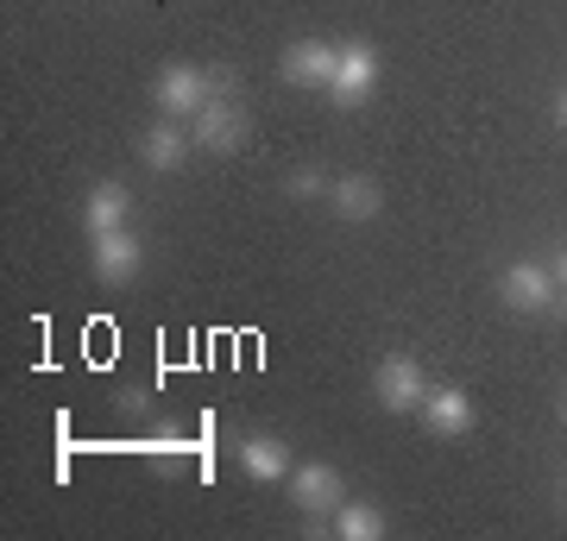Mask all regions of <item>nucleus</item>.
<instances>
[{
	"label": "nucleus",
	"instance_id": "nucleus-1",
	"mask_svg": "<svg viewBox=\"0 0 567 541\" xmlns=\"http://www.w3.org/2000/svg\"><path fill=\"white\" fill-rule=\"evenodd\" d=\"M372 397H379V409H391V416L423 409V397H429L423 365L410 360V353H391V360H379V372H372Z\"/></svg>",
	"mask_w": 567,
	"mask_h": 541
},
{
	"label": "nucleus",
	"instance_id": "nucleus-2",
	"mask_svg": "<svg viewBox=\"0 0 567 541\" xmlns=\"http://www.w3.org/2000/svg\"><path fill=\"white\" fill-rule=\"evenodd\" d=\"M221 89H227V76H208V70H196V63H171V70H158V107L164 114H203Z\"/></svg>",
	"mask_w": 567,
	"mask_h": 541
},
{
	"label": "nucleus",
	"instance_id": "nucleus-3",
	"mask_svg": "<svg viewBox=\"0 0 567 541\" xmlns=\"http://www.w3.org/2000/svg\"><path fill=\"white\" fill-rule=\"evenodd\" d=\"M379 89V51L372 44H341V63H334V82H328V95H334V107H360L365 95Z\"/></svg>",
	"mask_w": 567,
	"mask_h": 541
},
{
	"label": "nucleus",
	"instance_id": "nucleus-4",
	"mask_svg": "<svg viewBox=\"0 0 567 541\" xmlns=\"http://www.w3.org/2000/svg\"><path fill=\"white\" fill-rule=\"evenodd\" d=\"M290 498H297V510H303L309 522H322V517H334V510H341L347 503V485H341V472H334V466H297V472H290Z\"/></svg>",
	"mask_w": 567,
	"mask_h": 541
},
{
	"label": "nucleus",
	"instance_id": "nucleus-5",
	"mask_svg": "<svg viewBox=\"0 0 567 541\" xmlns=\"http://www.w3.org/2000/svg\"><path fill=\"white\" fill-rule=\"evenodd\" d=\"M555 271L548 264H511L505 278H498V296L517 309V315H543V309H555Z\"/></svg>",
	"mask_w": 567,
	"mask_h": 541
},
{
	"label": "nucleus",
	"instance_id": "nucleus-6",
	"mask_svg": "<svg viewBox=\"0 0 567 541\" xmlns=\"http://www.w3.org/2000/svg\"><path fill=\"white\" fill-rule=\"evenodd\" d=\"M334 63H341V44L297 39L284 51V82H297V89H328V82H334Z\"/></svg>",
	"mask_w": 567,
	"mask_h": 541
},
{
	"label": "nucleus",
	"instance_id": "nucleus-7",
	"mask_svg": "<svg viewBox=\"0 0 567 541\" xmlns=\"http://www.w3.org/2000/svg\"><path fill=\"white\" fill-rule=\"evenodd\" d=\"M189 139L203 145V152H215V158H227V152H240V139H246V114L234 101H208L203 114H196V133H189Z\"/></svg>",
	"mask_w": 567,
	"mask_h": 541
},
{
	"label": "nucleus",
	"instance_id": "nucleus-8",
	"mask_svg": "<svg viewBox=\"0 0 567 541\" xmlns=\"http://www.w3.org/2000/svg\"><path fill=\"white\" fill-rule=\"evenodd\" d=\"M140 259H145V246L133 240L126 227L95 233V278H102V283H133V278H140Z\"/></svg>",
	"mask_w": 567,
	"mask_h": 541
},
{
	"label": "nucleus",
	"instance_id": "nucleus-9",
	"mask_svg": "<svg viewBox=\"0 0 567 541\" xmlns=\"http://www.w3.org/2000/svg\"><path fill=\"white\" fill-rule=\"evenodd\" d=\"M423 422L435 428V435H447V441H454V435H466L480 416H473L466 391H447V384H442V391H429V397H423Z\"/></svg>",
	"mask_w": 567,
	"mask_h": 541
},
{
	"label": "nucleus",
	"instance_id": "nucleus-10",
	"mask_svg": "<svg viewBox=\"0 0 567 541\" xmlns=\"http://www.w3.org/2000/svg\"><path fill=\"white\" fill-rule=\"evenodd\" d=\"M126 208H133L126 183H95L89 201H82V227L89 233H114V227H126Z\"/></svg>",
	"mask_w": 567,
	"mask_h": 541
},
{
	"label": "nucleus",
	"instance_id": "nucleus-11",
	"mask_svg": "<svg viewBox=\"0 0 567 541\" xmlns=\"http://www.w3.org/2000/svg\"><path fill=\"white\" fill-rule=\"evenodd\" d=\"M240 466H246V479H290V454H284V441H271V435H252V441H240Z\"/></svg>",
	"mask_w": 567,
	"mask_h": 541
},
{
	"label": "nucleus",
	"instance_id": "nucleus-12",
	"mask_svg": "<svg viewBox=\"0 0 567 541\" xmlns=\"http://www.w3.org/2000/svg\"><path fill=\"white\" fill-rule=\"evenodd\" d=\"M328 201H334L341 221H372V215H379V183L372 177H341L334 189H328Z\"/></svg>",
	"mask_w": 567,
	"mask_h": 541
},
{
	"label": "nucleus",
	"instance_id": "nucleus-13",
	"mask_svg": "<svg viewBox=\"0 0 567 541\" xmlns=\"http://www.w3.org/2000/svg\"><path fill=\"white\" fill-rule=\"evenodd\" d=\"M189 145H196V139H183L171 121H158V126H152V133L140 139V158L152 164V170H177V164L189 158Z\"/></svg>",
	"mask_w": 567,
	"mask_h": 541
},
{
	"label": "nucleus",
	"instance_id": "nucleus-14",
	"mask_svg": "<svg viewBox=\"0 0 567 541\" xmlns=\"http://www.w3.org/2000/svg\"><path fill=\"white\" fill-rule=\"evenodd\" d=\"M334 535L341 541H379L385 535V510H379V503H341V510H334Z\"/></svg>",
	"mask_w": 567,
	"mask_h": 541
},
{
	"label": "nucleus",
	"instance_id": "nucleus-15",
	"mask_svg": "<svg viewBox=\"0 0 567 541\" xmlns=\"http://www.w3.org/2000/svg\"><path fill=\"white\" fill-rule=\"evenodd\" d=\"M284 189H290V196H328L334 183H328L322 170H290V183H284Z\"/></svg>",
	"mask_w": 567,
	"mask_h": 541
},
{
	"label": "nucleus",
	"instance_id": "nucleus-16",
	"mask_svg": "<svg viewBox=\"0 0 567 541\" xmlns=\"http://www.w3.org/2000/svg\"><path fill=\"white\" fill-rule=\"evenodd\" d=\"M548 271H555V283H561V290H567V246H561V252H555V264H548Z\"/></svg>",
	"mask_w": 567,
	"mask_h": 541
},
{
	"label": "nucleus",
	"instance_id": "nucleus-17",
	"mask_svg": "<svg viewBox=\"0 0 567 541\" xmlns=\"http://www.w3.org/2000/svg\"><path fill=\"white\" fill-rule=\"evenodd\" d=\"M555 121H561V133H567V89L555 95Z\"/></svg>",
	"mask_w": 567,
	"mask_h": 541
},
{
	"label": "nucleus",
	"instance_id": "nucleus-18",
	"mask_svg": "<svg viewBox=\"0 0 567 541\" xmlns=\"http://www.w3.org/2000/svg\"><path fill=\"white\" fill-rule=\"evenodd\" d=\"M561 416H567V403H561Z\"/></svg>",
	"mask_w": 567,
	"mask_h": 541
}]
</instances>
